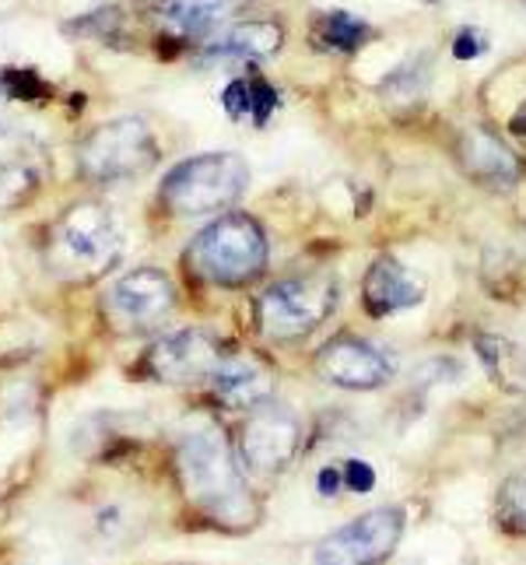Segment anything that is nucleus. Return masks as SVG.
Segmentation results:
<instances>
[{
  "mask_svg": "<svg viewBox=\"0 0 526 565\" xmlns=\"http://www.w3.org/2000/svg\"><path fill=\"white\" fill-rule=\"evenodd\" d=\"M337 285L330 278H285L260 291L257 323L270 341H302L334 313Z\"/></svg>",
  "mask_w": 526,
  "mask_h": 565,
  "instance_id": "6",
  "label": "nucleus"
},
{
  "mask_svg": "<svg viewBox=\"0 0 526 565\" xmlns=\"http://www.w3.org/2000/svg\"><path fill=\"white\" fill-rule=\"evenodd\" d=\"M175 478L190 510L204 516L211 527L225 534H243L257 523L253 499L239 454H232L228 439L214 425H193L175 443Z\"/></svg>",
  "mask_w": 526,
  "mask_h": 565,
  "instance_id": "1",
  "label": "nucleus"
},
{
  "mask_svg": "<svg viewBox=\"0 0 526 565\" xmlns=\"http://www.w3.org/2000/svg\"><path fill=\"white\" fill-rule=\"evenodd\" d=\"M222 359L225 355H222L218 338L207 334V330L186 327V330H175V334H162L159 341H151L141 365L154 383L186 386V383L207 380Z\"/></svg>",
  "mask_w": 526,
  "mask_h": 565,
  "instance_id": "10",
  "label": "nucleus"
},
{
  "mask_svg": "<svg viewBox=\"0 0 526 565\" xmlns=\"http://www.w3.org/2000/svg\"><path fill=\"white\" fill-rule=\"evenodd\" d=\"M523 8H526V0H523Z\"/></svg>",
  "mask_w": 526,
  "mask_h": 565,
  "instance_id": "28",
  "label": "nucleus"
},
{
  "mask_svg": "<svg viewBox=\"0 0 526 565\" xmlns=\"http://www.w3.org/2000/svg\"><path fill=\"white\" fill-rule=\"evenodd\" d=\"M50 154L32 134L0 127V204H25L43 186Z\"/></svg>",
  "mask_w": 526,
  "mask_h": 565,
  "instance_id": "13",
  "label": "nucleus"
},
{
  "mask_svg": "<svg viewBox=\"0 0 526 565\" xmlns=\"http://www.w3.org/2000/svg\"><path fill=\"white\" fill-rule=\"evenodd\" d=\"M278 373L260 352H232L207 376V394L228 412H257L267 401H275Z\"/></svg>",
  "mask_w": 526,
  "mask_h": 565,
  "instance_id": "12",
  "label": "nucleus"
},
{
  "mask_svg": "<svg viewBox=\"0 0 526 565\" xmlns=\"http://www.w3.org/2000/svg\"><path fill=\"white\" fill-rule=\"evenodd\" d=\"M249 186V162L236 151H207L172 166L159 183V201L175 214H214L232 207Z\"/></svg>",
  "mask_w": 526,
  "mask_h": 565,
  "instance_id": "4",
  "label": "nucleus"
},
{
  "mask_svg": "<svg viewBox=\"0 0 526 565\" xmlns=\"http://www.w3.org/2000/svg\"><path fill=\"white\" fill-rule=\"evenodd\" d=\"M477 355L481 362L492 369V376L502 383V386H519L526 380V369L519 362V348L505 338H495V334H481L477 338Z\"/></svg>",
  "mask_w": 526,
  "mask_h": 565,
  "instance_id": "21",
  "label": "nucleus"
},
{
  "mask_svg": "<svg viewBox=\"0 0 526 565\" xmlns=\"http://www.w3.org/2000/svg\"><path fill=\"white\" fill-rule=\"evenodd\" d=\"M285 43L278 22H243L214 32L201 46V67H225V64H264Z\"/></svg>",
  "mask_w": 526,
  "mask_h": 565,
  "instance_id": "15",
  "label": "nucleus"
},
{
  "mask_svg": "<svg viewBox=\"0 0 526 565\" xmlns=\"http://www.w3.org/2000/svg\"><path fill=\"white\" fill-rule=\"evenodd\" d=\"M373 35H376L373 25L347 11H323L313 22V39L326 53H344V56L362 53L368 43H373Z\"/></svg>",
  "mask_w": 526,
  "mask_h": 565,
  "instance_id": "19",
  "label": "nucleus"
},
{
  "mask_svg": "<svg viewBox=\"0 0 526 565\" xmlns=\"http://www.w3.org/2000/svg\"><path fill=\"white\" fill-rule=\"evenodd\" d=\"M425 4H436V0H425Z\"/></svg>",
  "mask_w": 526,
  "mask_h": 565,
  "instance_id": "27",
  "label": "nucleus"
},
{
  "mask_svg": "<svg viewBox=\"0 0 526 565\" xmlns=\"http://www.w3.org/2000/svg\"><path fill=\"white\" fill-rule=\"evenodd\" d=\"M344 489V471L337 463H330V467H323L320 471V492L323 495H337Z\"/></svg>",
  "mask_w": 526,
  "mask_h": 565,
  "instance_id": "25",
  "label": "nucleus"
},
{
  "mask_svg": "<svg viewBox=\"0 0 526 565\" xmlns=\"http://www.w3.org/2000/svg\"><path fill=\"white\" fill-rule=\"evenodd\" d=\"M124 236L112 211L99 201H77L50 225L46 264L56 278L88 285L106 278L120 264Z\"/></svg>",
  "mask_w": 526,
  "mask_h": 565,
  "instance_id": "2",
  "label": "nucleus"
},
{
  "mask_svg": "<svg viewBox=\"0 0 526 565\" xmlns=\"http://www.w3.org/2000/svg\"><path fill=\"white\" fill-rule=\"evenodd\" d=\"M477 53H484V39L477 29H460L453 39V56L457 61H474Z\"/></svg>",
  "mask_w": 526,
  "mask_h": 565,
  "instance_id": "24",
  "label": "nucleus"
},
{
  "mask_svg": "<svg viewBox=\"0 0 526 565\" xmlns=\"http://www.w3.org/2000/svg\"><path fill=\"white\" fill-rule=\"evenodd\" d=\"M175 309L172 281L154 267H138L106 291L103 313L120 334H148L159 330Z\"/></svg>",
  "mask_w": 526,
  "mask_h": 565,
  "instance_id": "9",
  "label": "nucleus"
},
{
  "mask_svg": "<svg viewBox=\"0 0 526 565\" xmlns=\"http://www.w3.org/2000/svg\"><path fill=\"white\" fill-rule=\"evenodd\" d=\"M428 82H432V64L425 56H411V61H404L386 74L383 92L389 99H418V95H425Z\"/></svg>",
  "mask_w": 526,
  "mask_h": 565,
  "instance_id": "22",
  "label": "nucleus"
},
{
  "mask_svg": "<svg viewBox=\"0 0 526 565\" xmlns=\"http://www.w3.org/2000/svg\"><path fill=\"white\" fill-rule=\"evenodd\" d=\"M495 523L502 534L526 537V467L509 475L495 492Z\"/></svg>",
  "mask_w": 526,
  "mask_h": 565,
  "instance_id": "20",
  "label": "nucleus"
},
{
  "mask_svg": "<svg viewBox=\"0 0 526 565\" xmlns=\"http://www.w3.org/2000/svg\"><path fill=\"white\" fill-rule=\"evenodd\" d=\"M509 127H513L516 138H526V103L516 109V116H513V124H509Z\"/></svg>",
  "mask_w": 526,
  "mask_h": 565,
  "instance_id": "26",
  "label": "nucleus"
},
{
  "mask_svg": "<svg viewBox=\"0 0 526 565\" xmlns=\"http://www.w3.org/2000/svg\"><path fill=\"white\" fill-rule=\"evenodd\" d=\"M460 162L466 177L489 190H513L526 172L519 154L509 145H502L492 130L481 127L466 130L460 138Z\"/></svg>",
  "mask_w": 526,
  "mask_h": 565,
  "instance_id": "16",
  "label": "nucleus"
},
{
  "mask_svg": "<svg viewBox=\"0 0 526 565\" xmlns=\"http://www.w3.org/2000/svg\"><path fill=\"white\" fill-rule=\"evenodd\" d=\"M320 380L341 390H379L394 380V355L358 334H337L316 352Z\"/></svg>",
  "mask_w": 526,
  "mask_h": 565,
  "instance_id": "11",
  "label": "nucleus"
},
{
  "mask_svg": "<svg viewBox=\"0 0 526 565\" xmlns=\"http://www.w3.org/2000/svg\"><path fill=\"white\" fill-rule=\"evenodd\" d=\"M225 4H228V0H225Z\"/></svg>",
  "mask_w": 526,
  "mask_h": 565,
  "instance_id": "29",
  "label": "nucleus"
},
{
  "mask_svg": "<svg viewBox=\"0 0 526 565\" xmlns=\"http://www.w3.org/2000/svg\"><path fill=\"white\" fill-rule=\"evenodd\" d=\"M299 446H302V418L278 401H267L257 412H249L236 436V454L243 471L264 481L278 478L299 457Z\"/></svg>",
  "mask_w": 526,
  "mask_h": 565,
  "instance_id": "7",
  "label": "nucleus"
},
{
  "mask_svg": "<svg viewBox=\"0 0 526 565\" xmlns=\"http://www.w3.org/2000/svg\"><path fill=\"white\" fill-rule=\"evenodd\" d=\"M425 278L397 257H376L362 281V306L373 320L415 309L425 299Z\"/></svg>",
  "mask_w": 526,
  "mask_h": 565,
  "instance_id": "14",
  "label": "nucleus"
},
{
  "mask_svg": "<svg viewBox=\"0 0 526 565\" xmlns=\"http://www.w3.org/2000/svg\"><path fill=\"white\" fill-rule=\"evenodd\" d=\"M341 471H344V489L347 492L365 495V492L376 489V471H373V463H368V460H347V463H341Z\"/></svg>",
  "mask_w": 526,
  "mask_h": 565,
  "instance_id": "23",
  "label": "nucleus"
},
{
  "mask_svg": "<svg viewBox=\"0 0 526 565\" xmlns=\"http://www.w3.org/2000/svg\"><path fill=\"white\" fill-rule=\"evenodd\" d=\"M225 0H162L154 14L172 35H190V39H204L214 35V29L222 25L225 18Z\"/></svg>",
  "mask_w": 526,
  "mask_h": 565,
  "instance_id": "18",
  "label": "nucleus"
},
{
  "mask_svg": "<svg viewBox=\"0 0 526 565\" xmlns=\"http://www.w3.org/2000/svg\"><path fill=\"white\" fill-rule=\"evenodd\" d=\"M162 159V145L141 116H116L99 124L77 145V169L92 183H124L151 172Z\"/></svg>",
  "mask_w": 526,
  "mask_h": 565,
  "instance_id": "5",
  "label": "nucleus"
},
{
  "mask_svg": "<svg viewBox=\"0 0 526 565\" xmlns=\"http://www.w3.org/2000/svg\"><path fill=\"white\" fill-rule=\"evenodd\" d=\"M186 270L214 288H243L267 270V236L249 214H222L186 246Z\"/></svg>",
  "mask_w": 526,
  "mask_h": 565,
  "instance_id": "3",
  "label": "nucleus"
},
{
  "mask_svg": "<svg viewBox=\"0 0 526 565\" xmlns=\"http://www.w3.org/2000/svg\"><path fill=\"white\" fill-rule=\"evenodd\" d=\"M404 537V510L376 505L330 531L313 552L316 565H383Z\"/></svg>",
  "mask_w": 526,
  "mask_h": 565,
  "instance_id": "8",
  "label": "nucleus"
},
{
  "mask_svg": "<svg viewBox=\"0 0 526 565\" xmlns=\"http://www.w3.org/2000/svg\"><path fill=\"white\" fill-rule=\"evenodd\" d=\"M222 106L232 120H253L257 127H264L278 109V88L264 82L260 74H239L222 92Z\"/></svg>",
  "mask_w": 526,
  "mask_h": 565,
  "instance_id": "17",
  "label": "nucleus"
}]
</instances>
